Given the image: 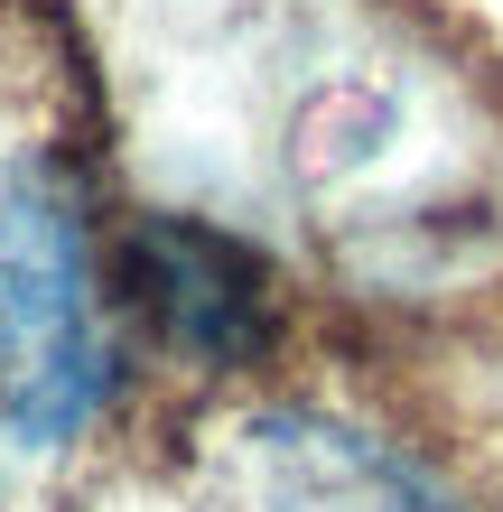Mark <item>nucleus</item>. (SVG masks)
I'll return each mask as SVG.
<instances>
[{"mask_svg":"<svg viewBox=\"0 0 503 512\" xmlns=\"http://www.w3.org/2000/svg\"><path fill=\"white\" fill-rule=\"evenodd\" d=\"M131 298L196 354H243L271 326L261 270L205 224H140L131 233Z\"/></svg>","mask_w":503,"mask_h":512,"instance_id":"nucleus-2","label":"nucleus"},{"mask_svg":"<svg viewBox=\"0 0 503 512\" xmlns=\"http://www.w3.org/2000/svg\"><path fill=\"white\" fill-rule=\"evenodd\" d=\"M271 485H280V512H457L410 457L354 429H280Z\"/></svg>","mask_w":503,"mask_h":512,"instance_id":"nucleus-3","label":"nucleus"},{"mask_svg":"<svg viewBox=\"0 0 503 512\" xmlns=\"http://www.w3.org/2000/svg\"><path fill=\"white\" fill-rule=\"evenodd\" d=\"M103 401V298L75 196L47 159H0V457L75 438Z\"/></svg>","mask_w":503,"mask_h":512,"instance_id":"nucleus-1","label":"nucleus"}]
</instances>
